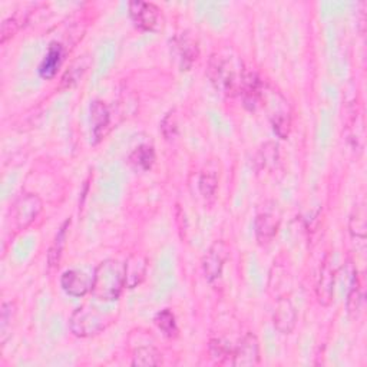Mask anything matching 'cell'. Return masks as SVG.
<instances>
[{"label":"cell","mask_w":367,"mask_h":367,"mask_svg":"<svg viewBox=\"0 0 367 367\" xmlns=\"http://www.w3.org/2000/svg\"><path fill=\"white\" fill-rule=\"evenodd\" d=\"M246 73L243 60L228 51L214 54L206 71L214 88L228 97L241 93Z\"/></svg>","instance_id":"6da1fadb"},{"label":"cell","mask_w":367,"mask_h":367,"mask_svg":"<svg viewBox=\"0 0 367 367\" xmlns=\"http://www.w3.org/2000/svg\"><path fill=\"white\" fill-rule=\"evenodd\" d=\"M125 289V263L119 260H105L93 270V284L91 294L102 301H117Z\"/></svg>","instance_id":"7a4b0ae2"},{"label":"cell","mask_w":367,"mask_h":367,"mask_svg":"<svg viewBox=\"0 0 367 367\" xmlns=\"http://www.w3.org/2000/svg\"><path fill=\"white\" fill-rule=\"evenodd\" d=\"M109 316L92 306L78 307L69 318L71 331L78 338L97 336L109 326Z\"/></svg>","instance_id":"3957f363"},{"label":"cell","mask_w":367,"mask_h":367,"mask_svg":"<svg viewBox=\"0 0 367 367\" xmlns=\"http://www.w3.org/2000/svg\"><path fill=\"white\" fill-rule=\"evenodd\" d=\"M42 210H43V202L38 196L32 193H22L18 198H16L12 206V218L16 228L18 230L27 228L32 222L38 218Z\"/></svg>","instance_id":"277c9868"},{"label":"cell","mask_w":367,"mask_h":367,"mask_svg":"<svg viewBox=\"0 0 367 367\" xmlns=\"http://www.w3.org/2000/svg\"><path fill=\"white\" fill-rule=\"evenodd\" d=\"M130 18L137 27L145 32H156L163 27V13L154 3L148 2H131L128 5Z\"/></svg>","instance_id":"5b68a950"},{"label":"cell","mask_w":367,"mask_h":367,"mask_svg":"<svg viewBox=\"0 0 367 367\" xmlns=\"http://www.w3.org/2000/svg\"><path fill=\"white\" fill-rule=\"evenodd\" d=\"M260 98H264L267 102H270L268 109H270V121L271 125H273V130L274 132L285 139L289 137L290 132V125H292V119H290V113H289V108H287V102L283 99L281 104L279 102L281 99V97L276 92H271L267 93L265 91L261 89V95Z\"/></svg>","instance_id":"8992f818"},{"label":"cell","mask_w":367,"mask_h":367,"mask_svg":"<svg viewBox=\"0 0 367 367\" xmlns=\"http://www.w3.org/2000/svg\"><path fill=\"white\" fill-rule=\"evenodd\" d=\"M93 284V273L85 268H72L65 271L60 277L63 292L72 297H84L91 293Z\"/></svg>","instance_id":"52a82bcc"},{"label":"cell","mask_w":367,"mask_h":367,"mask_svg":"<svg viewBox=\"0 0 367 367\" xmlns=\"http://www.w3.org/2000/svg\"><path fill=\"white\" fill-rule=\"evenodd\" d=\"M334 284H336V268L333 264L331 254H327L323 260L320 276H318L317 287H316V297L323 307H329L334 298Z\"/></svg>","instance_id":"ba28073f"},{"label":"cell","mask_w":367,"mask_h":367,"mask_svg":"<svg viewBox=\"0 0 367 367\" xmlns=\"http://www.w3.org/2000/svg\"><path fill=\"white\" fill-rule=\"evenodd\" d=\"M228 259V247L226 243L215 241L202 259V271L205 279L210 283L221 277L222 268Z\"/></svg>","instance_id":"9c48e42d"},{"label":"cell","mask_w":367,"mask_h":367,"mask_svg":"<svg viewBox=\"0 0 367 367\" xmlns=\"http://www.w3.org/2000/svg\"><path fill=\"white\" fill-rule=\"evenodd\" d=\"M280 227V215L276 213V210L265 209L260 211L254 220V231L255 238L260 246H265L274 240Z\"/></svg>","instance_id":"30bf717a"},{"label":"cell","mask_w":367,"mask_h":367,"mask_svg":"<svg viewBox=\"0 0 367 367\" xmlns=\"http://www.w3.org/2000/svg\"><path fill=\"white\" fill-rule=\"evenodd\" d=\"M260 363V343L252 333H247L234 348L233 366L248 367Z\"/></svg>","instance_id":"8fae6325"},{"label":"cell","mask_w":367,"mask_h":367,"mask_svg":"<svg viewBox=\"0 0 367 367\" xmlns=\"http://www.w3.org/2000/svg\"><path fill=\"white\" fill-rule=\"evenodd\" d=\"M273 324L277 331L281 334H292L297 324V311L290 298L281 297L279 298L274 314H273Z\"/></svg>","instance_id":"7c38bea8"},{"label":"cell","mask_w":367,"mask_h":367,"mask_svg":"<svg viewBox=\"0 0 367 367\" xmlns=\"http://www.w3.org/2000/svg\"><path fill=\"white\" fill-rule=\"evenodd\" d=\"M148 261L142 254H132L125 261V289H135L147 276Z\"/></svg>","instance_id":"4fadbf2b"},{"label":"cell","mask_w":367,"mask_h":367,"mask_svg":"<svg viewBox=\"0 0 367 367\" xmlns=\"http://www.w3.org/2000/svg\"><path fill=\"white\" fill-rule=\"evenodd\" d=\"M110 122L109 109L102 101H93L91 105V125H92V137L95 142H99L105 134Z\"/></svg>","instance_id":"5bb4252c"},{"label":"cell","mask_w":367,"mask_h":367,"mask_svg":"<svg viewBox=\"0 0 367 367\" xmlns=\"http://www.w3.org/2000/svg\"><path fill=\"white\" fill-rule=\"evenodd\" d=\"M62 59H63L62 46L59 43H56V42L51 43L49 49H47V54H46L45 59L42 60L40 67H39V75L43 79H52L58 73V69L60 67Z\"/></svg>","instance_id":"9a60e30c"},{"label":"cell","mask_w":367,"mask_h":367,"mask_svg":"<svg viewBox=\"0 0 367 367\" xmlns=\"http://www.w3.org/2000/svg\"><path fill=\"white\" fill-rule=\"evenodd\" d=\"M69 226H71V221L67 220L63 224L60 226L55 240L49 248V252H47V264H49L51 268L56 267L60 257H62V251H63V247H65L67 244V238H68V230H69Z\"/></svg>","instance_id":"2e32d148"},{"label":"cell","mask_w":367,"mask_h":367,"mask_svg":"<svg viewBox=\"0 0 367 367\" xmlns=\"http://www.w3.org/2000/svg\"><path fill=\"white\" fill-rule=\"evenodd\" d=\"M163 364V355L154 346L138 347L132 356V366H159Z\"/></svg>","instance_id":"e0dca14e"},{"label":"cell","mask_w":367,"mask_h":367,"mask_svg":"<svg viewBox=\"0 0 367 367\" xmlns=\"http://www.w3.org/2000/svg\"><path fill=\"white\" fill-rule=\"evenodd\" d=\"M200 193L206 201H213L217 194V188H218V174L215 169L206 168L201 172L200 177Z\"/></svg>","instance_id":"ac0fdd59"},{"label":"cell","mask_w":367,"mask_h":367,"mask_svg":"<svg viewBox=\"0 0 367 367\" xmlns=\"http://www.w3.org/2000/svg\"><path fill=\"white\" fill-rule=\"evenodd\" d=\"M177 49H178V55L181 59L182 71H188L198 56L197 45L189 38L182 36V38L177 39Z\"/></svg>","instance_id":"d6986e66"},{"label":"cell","mask_w":367,"mask_h":367,"mask_svg":"<svg viewBox=\"0 0 367 367\" xmlns=\"http://www.w3.org/2000/svg\"><path fill=\"white\" fill-rule=\"evenodd\" d=\"M154 322H155L156 327L161 330L167 338L175 339L178 336L177 320H175V316L171 310L165 309V310H161L159 313H156Z\"/></svg>","instance_id":"ffe728a7"},{"label":"cell","mask_w":367,"mask_h":367,"mask_svg":"<svg viewBox=\"0 0 367 367\" xmlns=\"http://www.w3.org/2000/svg\"><path fill=\"white\" fill-rule=\"evenodd\" d=\"M130 163L142 169V171H150L155 163V151L150 145H141L138 147L130 156Z\"/></svg>","instance_id":"44dd1931"},{"label":"cell","mask_w":367,"mask_h":367,"mask_svg":"<svg viewBox=\"0 0 367 367\" xmlns=\"http://www.w3.org/2000/svg\"><path fill=\"white\" fill-rule=\"evenodd\" d=\"M346 306H347V313L350 317L352 318L359 317V314L362 311V306H363V292H362L357 274H355V277H353V284H352V289H350V292H348Z\"/></svg>","instance_id":"7402d4cb"},{"label":"cell","mask_w":367,"mask_h":367,"mask_svg":"<svg viewBox=\"0 0 367 367\" xmlns=\"http://www.w3.org/2000/svg\"><path fill=\"white\" fill-rule=\"evenodd\" d=\"M210 355L213 360L218 364L231 363L234 356V348L221 339H213L210 342ZM233 364V363H231Z\"/></svg>","instance_id":"603a6c76"},{"label":"cell","mask_w":367,"mask_h":367,"mask_svg":"<svg viewBox=\"0 0 367 367\" xmlns=\"http://www.w3.org/2000/svg\"><path fill=\"white\" fill-rule=\"evenodd\" d=\"M348 230H350V233H352L353 237L366 238L367 226H366V213H364L363 206H357L355 213L350 215Z\"/></svg>","instance_id":"cb8c5ba5"},{"label":"cell","mask_w":367,"mask_h":367,"mask_svg":"<svg viewBox=\"0 0 367 367\" xmlns=\"http://www.w3.org/2000/svg\"><path fill=\"white\" fill-rule=\"evenodd\" d=\"M14 314H16V306L13 303H3L2 317H0V336H2V343L8 340V331L13 322Z\"/></svg>","instance_id":"d4e9b609"},{"label":"cell","mask_w":367,"mask_h":367,"mask_svg":"<svg viewBox=\"0 0 367 367\" xmlns=\"http://www.w3.org/2000/svg\"><path fill=\"white\" fill-rule=\"evenodd\" d=\"M88 68V63H85L84 59H79L75 62L72 68L65 73V76L62 78V86H72L79 81V78L84 75V72Z\"/></svg>","instance_id":"484cf974"},{"label":"cell","mask_w":367,"mask_h":367,"mask_svg":"<svg viewBox=\"0 0 367 367\" xmlns=\"http://www.w3.org/2000/svg\"><path fill=\"white\" fill-rule=\"evenodd\" d=\"M21 26H22V21L18 19V16H10V18L3 21L2 34H0V42L6 43L10 38L16 35V32L21 29Z\"/></svg>","instance_id":"4316f807"},{"label":"cell","mask_w":367,"mask_h":367,"mask_svg":"<svg viewBox=\"0 0 367 367\" xmlns=\"http://www.w3.org/2000/svg\"><path fill=\"white\" fill-rule=\"evenodd\" d=\"M260 168H267L268 165H274L277 163V145L274 143H265L259 155Z\"/></svg>","instance_id":"83f0119b"},{"label":"cell","mask_w":367,"mask_h":367,"mask_svg":"<svg viewBox=\"0 0 367 367\" xmlns=\"http://www.w3.org/2000/svg\"><path fill=\"white\" fill-rule=\"evenodd\" d=\"M161 132L167 139H172L175 135L178 132V128H177V119H175L174 113H168L163 122H161Z\"/></svg>","instance_id":"f1b7e54d"}]
</instances>
